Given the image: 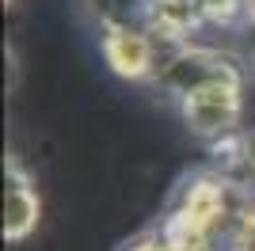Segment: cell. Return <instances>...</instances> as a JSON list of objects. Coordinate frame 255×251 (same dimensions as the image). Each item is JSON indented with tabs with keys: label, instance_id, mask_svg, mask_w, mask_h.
I'll return each mask as SVG.
<instances>
[{
	"label": "cell",
	"instance_id": "8fae6325",
	"mask_svg": "<svg viewBox=\"0 0 255 251\" xmlns=\"http://www.w3.org/2000/svg\"><path fill=\"white\" fill-rule=\"evenodd\" d=\"M252 84H255V57H252Z\"/></svg>",
	"mask_w": 255,
	"mask_h": 251
},
{
	"label": "cell",
	"instance_id": "30bf717a",
	"mask_svg": "<svg viewBox=\"0 0 255 251\" xmlns=\"http://www.w3.org/2000/svg\"><path fill=\"white\" fill-rule=\"evenodd\" d=\"M248 23H255V0L248 4Z\"/></svg>",
	"mask_w": 255,
	"mask_h": 251
},
{
	"label": "cell",
	"instance_id": "277c9868",
	"mask_svg": "<svg viewBox=\"0 0 255 251\" xmlns=\"http://www.w3.org/2000/svg\"><path fill=\"white\" fill-rule=\"evenodd\" d=\"M38 217H42V202L31 175L23 171L19 160H8L4 164V240L23 244L38 229Z\"/></svg>",
	"mask_w": 255,
	"mask_h": 251
},
{
	"label": "cell",
	"instance_id": "52a82bcc",
	"mask_svg": "<svg viewBox=\"0 0 255 251\" xmlns=\"http://www.w3.org/2000/svg\"><path fill=\"white\" fill-rule=\"evenodd\" d=\"M248 4L252 0H198L206 23H217V27H233V23L248 19Z\"/></svg>",
	"mask_w": 255,
	"mask_h": 251
},
{
	"label": "cell",
	"instance_id": "7a4b0ae2",
	"mask_svg": "<svg viewBox=\"0 0 255 251\" xmlns=\"http://www.w3.org/2000/svg\"><path fill=\"white\" fill-rule=\"evenodd\" d=\"M179 111L194 137L217 145L225 137L240 133L236 126L244 115V80H221V84H210V88H198L179 103Z\"/></svg>",
	"mask_w": 255,
	"mask_h": 251
},
{
	"label": "cell",
	"instance_id": "8992f818",
	"mask_svg": "<svg viewBox=\"0 0 255 251\" xmlns=\"http://www.w3.org/2000/svg\"><path fill=\"white\" fill-rule=\"evenodd\" d=\"M152 0H88L103 27H141Z\"/></svg>",
	"mask_w": 255,
	"mask_h": 251
},
{
	"label": "cell",
	"instance_id": "3957f363",
	"mask_svg": "<svg viewBox=\"0 0 255 251\" xmlns=\"http://www.w3.org/2000/svg\"><path fill=\"white\" fill-rule=\"evenodd\" d=\"M103 57L122 80H152L160 42L145 27H103Z\"/></svg>",
	"mask_w": 255,
	"mask_h": 251
},
{
	"label": "cell",
	"instance_id": "9c48e42d",
	"mask_svg": "<svg viewBox=\"0 0 255 251\" xmlns=\"http://www.w3.org/2000/svg\"><path fill=\"white\" fill-rule=\"evenodd\" d=\"M122 251H175L164 236H160V229L156 232H145V236H137V240H129Z\"/></svg>",
	"mask_w": 255,
	"mask_h": 251
},
{
	"label": "cell",
	"instance_id": "6da1fadb",
	"mask_svg": "<svg viewBox=\"0 0 255 251\" xmlns=\"http://www.w3.org/2000/svg\"><path fill=\"white\" fill-rule=\"evenodd\" d=\"M221 80H244V69L236 57L221 50H210V46H179V50H164L160 53V65H156V84L160 92H168L171 99H187L191 92L198 88H210V84H221Z\"/></svg>",
	"mask_w": 255,
	"mask_h": 251
},
{
	"label": "cell",
	"instance_id": "ba28073f",
	"mask_svg": "<svg viewBox=\"0 0 255 251\" xmlns=\"http://www.w3.org/2000/svg\"><path fill=\"white\" fill-rule=\"evenodd\" d=\"M252 183H255V129L244 133V167H240V187L252 190Z\"/></svg>",
	"mask_w": 255,
	"mask_h": 251
},
{
	"label": "cell",
	"instance_id": "5b68a950",
	"mask_svg": "<svg viewBox=\"0 0 255 251\" xmlns=\"http://www.w3.org/2000/svg\"><path fill=\"white\" fill-rule=\"evenodd\" d=\"M206 23L198 0H152L145 11V31L160 42V50H179L191 46V34Z\"/></svg>",
	"mask_w": 255,
	"mask_h": 251
}]
</instances>
